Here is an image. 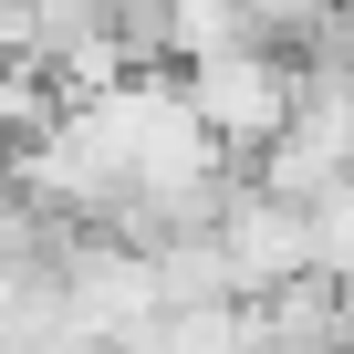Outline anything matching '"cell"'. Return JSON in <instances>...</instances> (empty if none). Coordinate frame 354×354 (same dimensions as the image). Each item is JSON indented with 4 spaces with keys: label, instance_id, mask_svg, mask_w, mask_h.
Listing matches in <instances>:
<instances>
[{
    "label": "cell",
    "instance_id": "obj_1",
    "mask_svg": "<svg viewBox=\"0 0 354 354\" xmlns=\"http://www.w3.org/2000/svg\"><path fill=\"white\" fill-rule=\"evenodd\" d=\"M177 104H188V125L219 156H261L281 136V115H292V53H271V42L198 53L188 73H177Z\"/></svg>",
    "mask_w": 354,
    "mask_h": 354
}]
</instances>
